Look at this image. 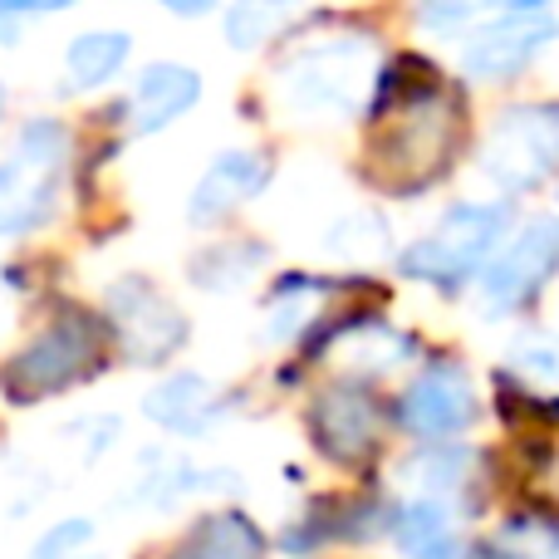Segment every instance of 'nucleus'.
Here are the masks:
<instances>
[{
    "label": "nucleus",
    "mask_w": 559,
    "mask_h": 559,
    "mask_svg": "<svg viewBox=\"0 0 559 559\" xmlns=\"http://www.w3.org/2000/svg\"><path fill=\"white\" fill-rule=\"evenodd\" d=\"M378 84V39L334 29L295 45L275 64V98L299 123H354Z\"/></svg>",
    "instance_id": "nucleus-1"
},
{
    "label": "nucleus",
    "mask_w": 559,
    "mask_h": 559,
    "mask_svg": "<svg viewBox=\"0 0 559 559\" xmlns=\"http://www.w3.org/2000/svg\"><path fill=\"white\" fill-rule=\"evenodd\" d=\"M511 226H515V202H506V197H496V202H452L423 236H413L393 255V265L407 285L456 295V289L476 285L486 275V265L506 246Z\"/></svg>",
    "instance_id": "nucleus-2"
},
{
    "label": "nucleus",
    "mask_w": 559,
    "mask_h": 559,
    "mask_svg": "<svg viewBox=\"0 0 559 559\" xmlns=\"http://www.w3.org/2000/svg\"><path fill=\"white\" fill-rule=\"evenodd\" d=\"M69 153L74 138L64 118L35 114L15 128V143L0 157V241L35 236L55 222L69 182Z\"/></svg>",
    "instance_id": "nucleus-3"
},
{
    "label": "nucleus",
    "mask_w": 559,
    "mask_h": 559,
    "mask_svg": "<svg viewBox=\"0 0 559 559\" xmlns=\"http://www.w3.org/2000/svg\"><path fill=\"white\" fill-rule=\"evenodd\" d=\"M476 167L506 202L540 192L559 173V104L531 98V104H511L506 114H496V123L481 138Z\"/></svg>",
    "instance_id": "nucleus-4"
},
{
    "label": "nucleus",
    "mask_w": 559,
    "mask_h": 559,
    "mask_svg": "<svg viewBox=\"0 0 559 559\" xmlns=\"http://www.w3.org/2000/svg\"><path fill=\"white\" fill-rule=\"evenodd\" d=\"M94 368H98L94 324L79 314H64V319H49L29 344H20L0 364V393L10 403H45V397L79 388Z\"/></svg>",
    "instance_id": "nucleus-5"
},
{
    "label": "nucleus",
    "mask_w": 559,
    "mask_h": 559,
    "mask_svg": "<svg viewBox=\"0 0 559 559\" xmlns=\"http://www.w3.org/2000/svg\"><path fill=\"white\" fill-rule=\"evenodd\" d=\"M476 417H481L476 373L452 354L423 358V368L407 378L393 403L397 432H407L413 442H462Z\"/></svg>",
    "instance_id": "nucleus-6"
},
{
    "label": "nucleus",
    "mask_w": 559,
    "mask_h": 559,
    "mask_svg": "<svg viewBox=\"0 0 559 559\" xmlns=\"http://www.w3.org/2000/svg\"><path fill=\"white\" fill-rule=\"evenodd\" d=\"M559 275V216L540 212L525 216L521 226H511L506 246L496 251V261L486 265V275L476 280L481 305L491 319H511L521 309H531Z\"/></svg>",
    "instance_id": "nucleus-7"
},
{
    "label": "nucleus",
    "mask_w": 559,
    "mask_h": 559,
    "mask_svg": "<svg viewBox=\"0 0 559 559\" xmlns=\"http://www.w3.org/2000/svg\"><path fill=\"white\" fill-rule=\"evenodd\" d=\"M559 45L555 15H486L466 29L456 49V69L466 84H511L531 74L545 55Z\"/></svg>",
    "instance_id": "nucleus-8"
},
{
    "label": "nucleus",
    "mask_w": 559,
    "mask_h": 559,
    "mask_svg": "<svg viewBox=\"0 0 559 559\" xmlns=\"http://www.w3.org/2000/svg\"><path fill=\"white\" fill-rule=\"evenodd\" d=\"M108 324L128 364H167L187 344V319L147 275H118L108 285Z\"/></svg>",
    "instance_id": "nucleus-9"
},
{
    "label": "nucleus",
    "mask_w": 559,
    "mask_h": 559,
    "mask_svg": "<svg viewBox=\"0 0 559 559\" xmlns=\"http://www.w3.org/2000/svg\"><path fill=\"white\" fill-rule=\"evenodd\" d=\"M309 432L314 447L338 466H358L383 437V413H378V397L368 393V378H334L324 393H314L309 403Z\"/></svg>",
    "instance_id": "nucleus-10"
},
{
    "label": "nucleus",
    "mask_w": 559,
    "mask_h": 559,
    "mask_svg": "<svg viewBox=\"0 0 559 559\" xmlns=\"http://www.w3.org/2000/svg\"><path fill=\"white\" fill-rule=\"evenodd\" d=\"M275 163L261 147H226L202 167L187 192V226H222L271 187Z\"/></svg>",
    "instance_id": "nucleus-11"
},
{
    "label": "nucleus",
    "mask_w": 559,
    "mask_h": 559,
    "mask_svg": "<svg viewBox=\"0 0 559 559\" xmlns=\"http://www.w3.org/2000/svg\"><path fill=\"white\" fill-rule=\"evenodd\" d=\"M197 104H202V74L182 59H153L133 74L123 104H118V118L128 123V138H153L167 133Z\"/></svg>",
    "instance_id": "nucleus-12"
},
{
    "label": "nucleus",
    "mask_w": 559,
    "mask_h": 559,
    "mask_svg": "<svg viewBox=\"0 0 559 559\" xmlns=\"http://www.w3.org/2000/svg\"><path fill=\"white\" fill-rule=\"evenodd\" d=\"M143 417L182 442H202L231 417V393L206 373H167L143 393Z\"/></svg>",
    "instance_id": "nucleus-13"
},
{
    "label": "nucleus",
    "mask_w": 559,
    "mask_h": 559,
    "mask_svg": "<svg viewBox=\"0 0 559 559\" xmlns=\"http://www.w3.org/2000/svg\"><path fill=\"white\" fill-rule=\"evenodd\" d=\"M222 472H202L197 462H187L182 452H167V447H143L133 466V486H128V506H143V511H173V506L192 501L206 491H231L236 481H216Z\"/></svg>",
    "instance_id": "nucleus-14"
},
{
    "label": "nucleus",
    "mask_w": 559,
    "mask_h": 559,
    "mask_svg": "<svg viewBox=\"0 0 559 559\" xmlns=\"http://www.w3.org/2000/svg\"><path fill=\"white\" fill-rule=\"evenodd\" d=\"M265 550L271 540L255 525V515H246L241 506H222V511L197 515L163 559H265Z\"/></svg>",
    "instance_id": "nucleus-15"
},
{
    "label": "nucleus",
    "mask_w": 559,
    "mask_h": 559,
    "mask_svg": "<svg viewBox=\"0 0 559 559\" xmlns=\"http://www.w3.org/2000/svg\"><path fill=\"white\" fill-rule=\"evenodd\" d=\"M462 521L466 511L437 501V496H417L407 491V501H393V515H388V540L403 559H427L442 555L452 545H462Z\"/></svg>",
    "instance_id": "nucleus-16"
},
{
    "label": "nucleus",
    "mask_w": 559,
    "mask_h": 559,
    "mask_svg": "<svg viewBox=\"0 0 559 559\" xmlns=\"http://www.w3.org/2000/svg\"><path fill=\"white\" fill-rule=\"evenodd\" d=\"M128 59H133V35L114 25H94V29H79L64 45L59 74H64L69 94H104L108 84H118Z\"/></svg>",
    "instance_id": "nucleus-17"
},
{
    "label": "nucleus",
    "mask_w": 559,
    "mask_h": 559,
    "mask_svg": "<svg viewBox=\"0 0 559 559\" xmlns=\"http://www.w3.org/2000/svg\"><path fill=\"white\" fill-rule=\"evenodd\" d=\"M476 466H481V456L466 442H423V452L407 462V486L417 496H437L456 511H472Z\"/></svg>",
    "instance_id": "nucleus-18"
},
{
    "label": "nucleus",
    "mask_w": 559,
    "mask_h": 559,
    "mask_svg": "<svg viewBox=\"0 0 559 559\" xmlns=\"http://www.w3.org/2000/svg\"><path fill=\"white\" fill-rule=\"evenodd\" d=\"M271 251L261 241H212L192 255V285L206 295H236L265 271Z\"/></svg>",
    "instance_id": "nucleus-19"
},
{
    "label": "nucleus",
    "mask_w": 559,
    "mask_h": 559,
    "mask_svg": "<svg viewBox=\"0 0 559 559\" xmlns=\"http://www.w3.org/2000/svg\"><path fill=\"white\" fill-rule=\"evenodd\" d=\"M314 0H231L222 15V35L236 55H255L265 49L280 29H289V20L305 15Z\"/></svg>",
    "instance_id": "nucleus-20"
},
{
    "label": "nucleus",
    "mask_w": 559,
    "mask_h": 559,
    "mask_svg": "<svg viewBox=\"0 0 559 559\" xmlns=\"http://www.w3.org/2000/svg\"><path fill=\"white\" fill-rule=\"evenodd\" d=\"M324 280L319 275H280L271 285V305H265V338L271 344H289V338H299L305 329H314L319 319V299H324Z\"/></svg>",
    "instance_id": "nucleus-21"
},
{
    "label": "nucleus",
    "mask_w": 559,
    "mask_h": 559,
    "mask_svg": "<svg viewBox=\"0 0 559 559\" xmlns=\"http://www.w3.org/2000/svg\"><path fill=\"white\" fill-rule=\"evenodd\" d=\"M319 241H324V255H334V261H344V265L378 261V255L393 251L388 222L378 212H368V206H354V212H344L338 222H329Z\"/></svg>",
    "instance_id": "nucleus-22"
},
{
    "label": "nucleus",
    "mask_w": 559,
    "mask_h": 559,
    "mask_svg": "<svg viewBox=\"0 0 559 559\" xmlns=\"http://www.w3.org/2000/svg\"><path fill=\"white\" fill-rule=\"evenodd\" d=\"M491 15V0H423L417 10V25L427 35H456V29H472Z\"/></svg>",
    "instance_id": "nucleus-23"
},
{
    "label": "nucleus",
    "mask_w": 559,
    "mask_h": 559,
    "mask_svg": "<svg viewBox=\"0 0 559 559\" xmlns=\"http://www.w3.org/2000/svg\"><path fill=\"white\" fill-rule=\"evenodd\" d=\"M84 5V0H0V45H20L29 20L39 15H64V10Z\"/></svg>",
    "instance_id": "nucleus-24"
},
{
    "label": "nucleus",
    "mask_w": 559,
    "mask_h": 559,
    "mask_svg": "<svg viewBox=\"0 0 559 559\" xmlns=\"http://www.w3.org/2000/svg\"><path fill=\"white\" fill-rule=\"evenodd\" d=\"M69 432H79L84 462H98V456H108V452L118 447V437H123V423H118L114 413H88L84 423H74Z\"/></svg>",
    "instance_id": "nucleus-25"
},
{
    "label": "nucleus",
    "mask_w": 559,
    "mask_h": 559,
    "mask_svg": "<svg viewBox=\"0 0 559 559\" xmlns=\"http://www.w3.org/2000/svg\"><path fill=\"white\" fill-rule=\"evenodd\" d=\"M147 5L167 10V15H177V20H202V15H212L222 0H147Z\"/></svg>",
    "instance_id": "nucleus-26"
},
{
    "label": "nucleus",
    "mask_w": 559,
    "mask_h": 559,
    "mask_svg": "<svg viewBox=\"0 0 559 559\" xmlns=\"http://www.w3.org/2000/svg\"><path fill=\"white\" fill-rule=\"evenodd\" d=\"M491 15H555V0H491Z\"/></svg>",
    "instance_id": "nucleus-27"
},
{
    "label": "nucleus",
    "mask_w": 559,
    "mask_h": 559,
    "mask_svg": "<svg viewBox=\"0 0 559 559\" xmlns=\"http://www.w3.org/2000/svg\"><path fill=\"white\" fill-rule=\"evenodd\" d=\"M427 559H501L496 555V545H452V550H442V555H427Z\"/></svg>",
    "instance_id": "nucleus-28"
},
{
    "label": "nucleus",
    "mask_w": 559,
    "mask_h": 559,
    "mask_svg": "<svg viewBox=\"0 0 559 559\" xmlns=\"http://www.w3.org/2000/svg\"><path fill=\"white\" fill-rule=\"evenodd\" d=\"M5 114H10V88H5V79H0V128H5Z\"/></svg>",
    "instance_id": "nucleus-29"
},
{
    "label": "nucleus",
    "mask_w": 559,
    "mask_h": 559,
    "mask_svg": "<svg viewBox=\"0 0 559 559\" xmlns=\"http://www.w3.org/2000/svg\"><path fill=\"white\" fill-rule=\"evenodd\" d=\"M79 559H104V555H94V550H88V555H79Z\"/></svg>",
    "instance_id": "nucleus-30"
}]
</instances>
